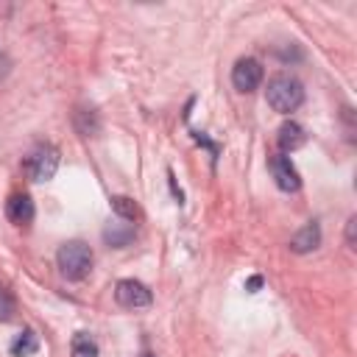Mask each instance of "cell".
<instances>
[{"label": "cell", "instance_id": "obj_1", "mask_svg": "<svg viewBox=\"0 0 357 357\" xmlns=\"http://www.w3.org/2000/svg\"><path fill=\"white\" fill-rule=\"evenodd\" d=\"M304 100V86L298 78L287 75V73H279L268 81V106L279 114H290L301 106Z\"/></svg>", "mask_w": 357, "mask_h": 357}, {"label": "cell", "instance_id": "obj_2", "mask_svg": "<svg viewBox=\"0 0 357 357\" xmlns=\"http://www.w3.org/2000/svg\"><path fill=\"white\" fill-rule=\"evenodd\" d=\"M56 265H59L61 276H67L70 282H81L92 271V248L81 240H70L59 248Z\"/></svg>", "mask_w": 357, "mask_h": 357}, {"label": "cell", "instance_id": "obj_3", "mask_svg": "<svg viewBox=\"0 0 357 357\" xmlns=\"http://www.w3.org/2000/svg\"><path fill=\"white\" fill-rule=\"evenodd\" d=\"M59 170V148L50 142L36 145L28 156H25V173L31 181H47L53 178Z\"/></svg>", "mask_w": 357, "mask_h": 357}, {"label": "cell", "instance_id": "obj_4", "mask_svg": "<svg viewBox=\"0 0 357 357\" xmlns=\"http://www.w3.org/2000/svg\"><path fill=\"white\" fill-rule=\"evenodd\" d=\"M114 298L126 310H139V307L151 304V290L142 282H137V279H120L114 284Z\"/></svg>", "mask_w": 357, "mask_h": 357}, {"label": "cell", "instance_id": "obj_5", "mask_svg": "<svg viewBox=\"0 0 357 357\" xmlns=\"http://www.w3.org/2000/svg\"><path fill=\"white\" fill-rule=\"evenodd\" d=\"M268 167H271V173H273V181H276V187H279V190H284V192H296V190L301 187L298 170L293 167L290 156H284V153H276V156H271V159H268Z\"/></svg>", "mask_w": 357, "mask_h": 357}, {"label": "cell", "instance_id": "obj_6", "mask_svg": "<svg viewBox=\"0 0 357 357\" xmlns=\"http://www.w3.org/2000/svg\"><path fill=\"white\" fill-rule=\"evenodd\" d=\"M231 84L237 92H251L262 84V64L257 59H240L231 70Z\"/></svg>", "mask_w": 357, "mask_h": 357}, {"label": "cell", "instance_id": "obj_7", "mask_svg": "<svg viewBox=\"0 0 357 357\" xmlns=\"http://www.w3.org/2000/svg\"><path fill=\"white\" fill-rule=\"evenodd\" d=\"M33 201H31V195H25V192H14L8 201H6V218L11 220V223H17V226H25V223H31L33 220Z\"/></svg>", "mask_w": 357, "mask_h": 357}, {"label": "cell", "instance_id": "obj_8", "mask_svg": "<svg viewBox=\"0 0 357 357\" xmlns=\"http://www.w3.org/2000/svg\"><path fill=\"white\" fill-rule=\"evenodd\" d=\"M321 245V226L315 220H310L307 226H301L293 237H290V248L296 254H307V251H315Z\"/></svg>", "mask_w": 357, "mask_h": 357}, {"label": "cell", "instance_id": "obj_9", "mask_svg": "<svg viewBox=\"0 0 357 357\" xmlns=\"http://www.w3.org/2000/svg\"><path fill=\"white\" fill-rule=\"evenodd\" d=\"M276 142H279L282 151H296V148H301V145L307 142V134H304V128H301L298 123L287 120V123L279 126V131H276Z\"/></svg>", "mask_w": 357, "mask_h": 357}, {"label": "cell", "instance_id": "obj_10", "mask_svg": "<svg viewBox=\"0 0 357 357\" xmlns=\"http://www.w3.org/2000/svg\"><path fill=\"white\" fill-rule=\"evenodd\" d=\"M103 240L112 248H126V245L134 243V226H128V223H109L103 229Z\"/></svg>", "mask_w": 357, "mask_h": 357}, {"label": "cell", "instance_id": "obj_11", "mask_svg": "<svg viewBox=\"0 0 357 357\" xmlns=\"http://www.w3.org/2000/svg\"><path fill=\"white\" fill-rule=\"evenodd\" d=\"M36 349H39V337H36L33 329H22L11 340V354L14 357H31V354H36Z\"/></svg>", "mask_w": 357, "mask_h": 357}, {"label": "cell", "instance_id": "obj_12", "mask_svg": "<svg viewBox=\"0 0 357 357\" xmlns=\"http://www.w3.org/2000/svg\"><path fill=\"white\" fill-rule=\"evenodd\" d=\"M70 354H73V357H98V343H95L86 332H78V335L73 337Z\"/></svg>", "mask_w": 357, "mask_h": 357}, {"label": "cell", "instance_id": "obj_13", "mask_svg": "<svg viewBox=\"0 0 357 357\" xmlns=\"http://www.w3.org/2000/svg\"><path fill=\"white\" fill-rule=\"evenodd\" d=\"M75 128H78V134H84V137H92V134L100 128V123H98V114H95L92 109H78V112H75Z\"/></svg>", "mask_w": 357, "mask_h": 357}, {"label": "cell", "instance_id": "obj_14", "mask_svg": "<svg viewBox=\"0 0 357 357\" xmlns=\"http://www.w3.org/2000/svg\"><path fill=\"white\" fill-rule=\"evenodd\" d=\"M112 209H114L123 220H137V218H139V206H137L128 195H114V198H112Z\"/></svg>", "mask_w": 357, "mask_h": 357}, {"label": "cell", "instance_id": "obj_15", "mask_svg": "<svg viewBox=\"0 0 357 357\" xmlns=\"http://www.w3.org/2000/svg\"><path fill=\"white\" fill-rule=\"evenodd\" d=\"M11 310H14V307H11V301L0 293V321H8V318H11Z\"/></svg>", "mask_w": 357, "mask_h": 357}, {"label": "cell", "instance_id": "obj_16", "mask_svg": "<svg viewBox=\"0 0 357 357\" xmlns=\"http://www.w3.org/2000/svg\"><path fill=\"white\" fill-rule=\"evenodd\" d=\"M259 287H262V276H251V279L245 282V290H248V293H257Z\"/></svg>", "mask_w": 357, "mask_h": 357}, {"label": "cell", "instance_id": "obj_17", "mask_svg": "<svg viewBox=\"0 0 357 357\" xmlns=\"http://www.w3.org/2000/svg\"><path fill=\"white\" fill-rule=\"evenodd\" d=\"M354 226H357V218L351 215V218H349V226H346V240H349V243H354Z\"/></svg>", "mask_w": 357, "mask_h": 357}, {"label": "cell", "instance_id": "obj_18", "mask_svg": "<svg viewBox=\"0 0 357 357\" xmlns=\"http://www.w3.org/2000/svg\"><path fill=\"white\" fill-rule=\"evenodd\" d=\"M142 357H153V354H142Z\"/></svg>", "mask_w": 357, "mask_h": 357}]
</instances>
